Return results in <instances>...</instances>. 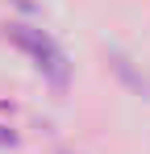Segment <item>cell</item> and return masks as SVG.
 Instances as JSON below:
<instances>
[{"instance_id": "cell-1", "label": "cell", "mask_w": 150, "mask_h": 154, "mask_svg": "<svg viewBox=\"0 0 150 154\" xmlns=\"http://www.w3.org/2000/svg\"><path fill=\"white\" fill-rule=\"evenodd\" d=\"M8 33H13V42L21 46V50L33 54V67L42 71V75L63 92L67 88V79H71V67H67V58H63V50L50 42L42 29H29V25H8Z\"/></svg>"}, {"instance_id": "cell-2", "label": "cell", "mask_w": 150, "mask_h": 154, "mask_svg": "<svg viewBox=\"0 0 150 154\" xmlns=\"http://www.w3.org/2000/svg\"><path fill=\"white\" fill-rule=\"evenodd\" d=\"M108 63H113V71H117V75H121L125 83H129V88L138 92V96H146V92H150V83H146V75H138V71L129 67V58H125L121 50H108Z\"/></svg>"}]
</instances>
